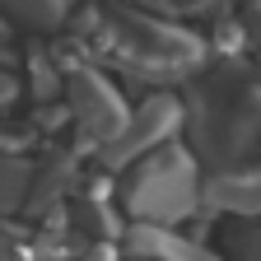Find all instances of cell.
<instances>
[{
  "label": "cell",
  "mask_w": 261,
  "mask_h": 261,
  "mask_svg": "<svg viewBox=\"0 0 261 261\" xmlns=\"http://www.w3.org/2000/svg\"><path fill=\"white\" fill-rule=\"evenodd\" d=\"M182 121H187L182 98H173V93H154V98H145V103L126 117V126L103 145V163H108V168H130V163L145 159L149 149L168 145L177 130H182Z\"/></svg>",
  "instance_id": "277c9868"
},
{
  "label": "cell",
  "mask_w": 261,
  "mask_h": 261,
  "mask_svg": "<svg viewBox=\"0 0 261 261\" xmlns=\"http://www.w3.org/2000/svg\"><path fill=\"white\" fill-rule=\"evenodd\" d=\"M201 205L228 215H261V168H219L201 182Z\"/></svg>",
  "instance_id": "8992f818"
},
{
  "label": "cell",
  "mask_w": 261,
  "mask_h": 261,
  "mask_svg": "<svg viewBox=\"0 0 261 261\" xmlns=\"http://www.w3.org/2000/svg\"><path fill=\"white\" fill-rule=\"evenodd\" d=\"M5 5H10L19 19H28V23L51 28V23H61L65 10H70V0H5Z\"/></svg>",
  "instance_id": "30bf717a"
},
{
  "label": "cell",
  "mask_w": 261,
  "mask_h": 261,
  "mask_svg": "<svg viewBox=\"0 0 261 261\" xmlns=\"http://www.w3.org/2000/svg\"><path fill=\"white\" fill-rule=\"evenodd\" d=\"M108 42L126 61V70L149 75V80L191 75L205 61V42L191 28L163 23V19H149V14H136V10H112L108 14Z\"/></svg>",
  "instance_id": "3957f363"
},
{
  "label": "cell",
  "mask_w": 261,
  "mask_h": 261,
  "mask_svg": "<svg viewBox=\"0 0 261 261\" xmlns=\"http://www.w3.org/2000/svg\"><path fill=\"white\" fill-rule=\"evenodd\" d=\"M75 182H80V163H75V154H51L42 168H33V187H28V210L33 215H47L56 201H65V196L75 191Z\"/></svg>",
  "instance_id": "52a82bcc"
},
{
  "label": "cell",
  "mask_w": 261,
  "mask_h": 261,
  "mask_svg": "<svg viewBox=\"0 0 261 261\" xmlns=\"http://www.w3.org/2000/svg\"><path fill=\"white\" fill-rule=\"evenodd\" d=\"M28 187H33V163L19 154H0V215H10L28 201Z\"/></svg>",
  "instance_id": "ba28073f"
},
{
  "label": "cell",
  "mask_w": 261,
  "mask_h": 261,
  "mask_svg": "<svg viewBox=\"0 0 261 261\" xmlns=\"http://www.w3.org/2000/svg\"><path fill=\"white\" fill-rule=\"evenodd\" d=\"M187 121L191 126V154L210 168H243L261 154V84L243 65H215L191 89Z\"/></svg>",
  "instance_id": "6da1fadb"
},
{
  "label": "cell",
  "mask_w": 261,
  "mask_h": 261,
  "mask_svg": "<svg viewBox=\"0 0 261 261\" xmlns=\"http://www.w3.org/2000/svg\"><path fill=\"white\" fill-rule=\"evenodd\" d=\"M243 38L252 47H261V0H252V5L243 10Z\"/></svg>",
  "instance_id": "7c38bea8"
},
{
  "label": "cell",
  "mask_w": 261,
  "mask_h": 261,
  "mask_svg": "<svg viewBox=\"0 0 261 261\" xmlns=\"http://www.w3.org/2000/svg\"><path fill=\"white\" fill-rule=\"evenodd\" d=\"M65 108H70V121L93 145H108L130 117L126 98L112 89V80H103L98 70H89V65H80V70L65 80Z\"/></svg>",
  "instance_id": "5b68a950"
},
{
  "label": "cell",
  "mask_w": 261,
  "mask_h": 261,
  "mask_svg": "<svg viewBox=\"0 0 261 261\" xmlns=\"http://www.w3.org/2000/svg\"><path fill=\"white\" fill-rule=\"evenodd\" d=\"M121 205L136 224H163L173 228L201 205V163L182 145H159L145 159L130 163L126 187H121Z\"/></svg>",
  "instance_id": "7a4b0ae2"
},
{
  "label": "cell",
  "mask_w": 261,
  "mask_h": 261,
  "mask_svg": "<svg viewBox=\"0 0 261 261\" xmlns=\"http://www.w3.org/2000/svg\"><path fill=\"white\" fill-rule=\"evenodd\" d=\"M14 98H19V80H14V75H5V70H0V112H5V108L14 103Z\"/></svg>",
  "instance_id": "4fadbf2b"
},
{
  "label": "cell",
  "mask_w": 261,
  "mask_h": 261,
  "mask_svg": "<svg viewBox=\"0 0 261 261\" xmlns=\"http://www.w3.org/2000/svg\"><path fill=\"white\" fill-rule=\"evenodd\" d=\"M70 228H75V233H84L89 243H108V238L117 233V215H112V205L98 201V196H84V201L70 210Z\"/></svg>",
  "instance_id": "9c48e42d"
},
{
  "label": "cell",
  "mask_w": 261,
  "mask_h": 261,
  "mask_svg": "<svg viewBox=\"0 0 261 261\" xmlns=\"http://www.w3.org/2000/svg\"><path fill=\"white\" fill-rule=\"evenodd\" d=\"M0 261H28V252H23V243H14V238H5V243H0Z\"/></svg>",
  "instance_id": "9a60e30c"
},
{
  "label": "cell",
  "mask_w": 261,
  "mask_h": 261,
  "mask_svg": "<svg viewBox=\"0 0 261 261\" xmlns=\"http://www.w3.org/2000/svg\"><path fill=\"white\" fill-rule=\"evenodd\" d=\"M238 261H261V228H256V233H247V243L238 247Z\"/></svg>",
  "instance_id": "5bb4252c"
},
{
  "label": "cell",
  "mask_w": 261,
  "mask_h": 261,
  "mask_svg": "<svg viewBox=\"0 0 261 261\" xmlns=\"http://www.w3.org/2000/svg\"><path fill=\"white\" fill-rule=\"evenodd\" d=\"M65 261H117V247H108V243H84V247H75Z\"/></svg>",
  "instance_id": "8fae6325"
}]
</instances>
